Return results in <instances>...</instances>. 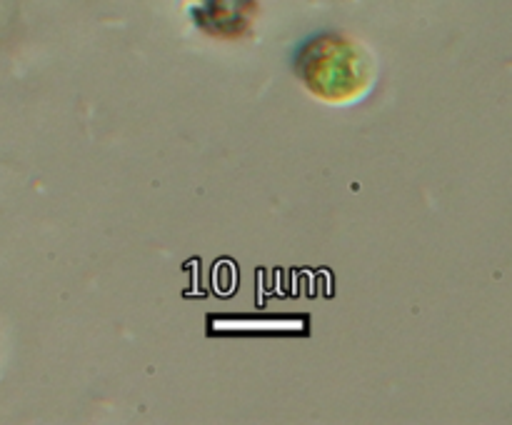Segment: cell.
Segmentation results:
<instances>
[{
  "label": "cell",
  "instance_id": "obj_1",
  "mask_svg": "<svg viewBox=\"0 0 512 425\" xmlns=\"http://www.w3.org/2000/svg\"><path fill=\"white\" fill-rule=\"evenodd\" d=\"M293 70L305 90L325 103H353L375 83L373 58L340 33L305 40L295 53Z\"/></svg>",
  "mask_w": 512,
  "mask_h": 425
},
{
  "label": "cell",
  "instance_id": "obj_2",
  "mask_svg": "<svg viewBox=\"0 0 512 425\" xmlns=\"http://www.w3.org/2000/svg\"><path fill=\"white\" fill-rule=\"evenodd\" d=\"M193 20L203 33L213 38H243L253 28L258 3L255 0H195Z\"/></svg>",
  "mask_w": 512,
  "mask_h": 425
}]
</instances>
